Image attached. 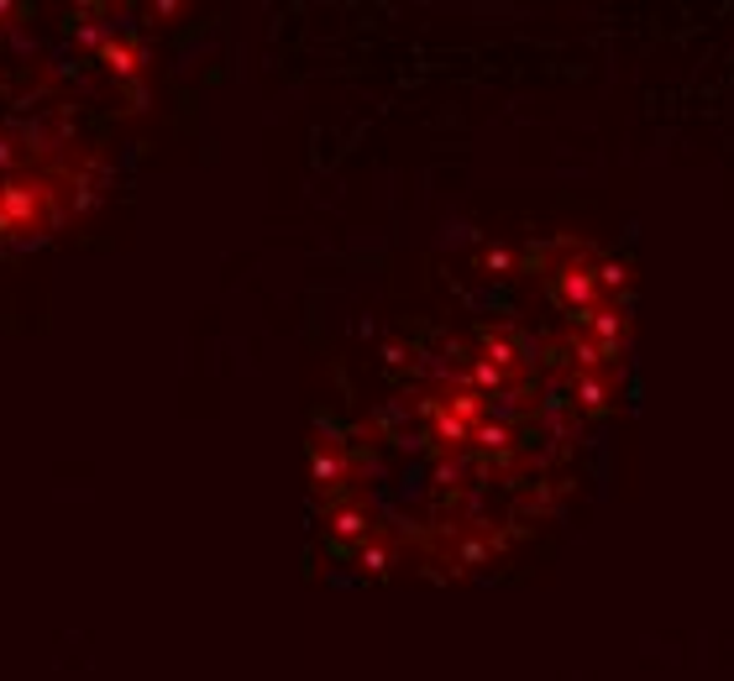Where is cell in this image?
Instances as JSON below:
<instances>
[{"label":"cell","instance_id":"cell-1","mask_svg":"<svg viewBox=\"0 0 734 681\" xmlns=\"http://www.w3.org/2000/svg\"><path fill=\"white\" fill-rule=\"evenodd\" d=\"M126 59L100 22L0 11V247L53 237L100 194Z\"/></svg>","mask_w":734,"mask_h":681}]
</instances>
